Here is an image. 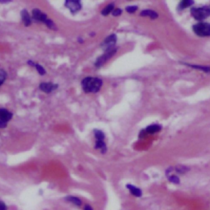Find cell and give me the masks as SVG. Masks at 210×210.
<instances>
[{"label":"cell","instance_id":"6da1fadb","mask_svg":"<svg viewBox=\"0 0 210 210\" xmlns=\"http://www.w3.org/2000/svg\"><path fill=\"white\" fill-rule=\"evenodd\" d=\"M103 81L101 78L88 76L83 79L81 85L85 93H97L101 90Z\"/></svg>","mask_w":210,"mask_h":210},{"label":"cell","instance_id":"7a4b0ae2","mask_svg":"<svg viewBox=\"0 0 210 210\" xmlns=\"http://www.w3.org/2000/svg\"><path fill=\"white\" fill-rule=\"evenodd\" d=\"M190 13L192 17L197 20V21H202L204 20L207 17L210 16V5L209 6H204L202 8H193L190 10Z\"/></svg>","mask_w":210,"mask_h":210},{"label":"cell","instance_id":"3957f363","mask_svg":"<svg viewBox=\"0 0 210 210\" xmlns=\"http://www.w3.org/2000/svg\"><path fill=\"white\" fill-rule=\"evenodd\" d=\"M194 33L201 37L210 36V23L207 22H199L193 26Z\"/></svg>","mask_w":210,"mask_h":210},{"label":"cell","instance_id":"277c9868","mask_svg":"<svg viewBox=\"0 0 210 210\" xmlns=\"http://www.w3.org/2000/svg\"><path fill=\"white\" fill-rule=\"evenodd\" d=\"M116 41H117L116 35H115V34L110 35L109 36H107V37L105 38V40L103 41L102 45H101V47H102L103 49L105 50V52L110 51V50L115 49V45L116 44Z\"/></svg>","mask_w":210,"mask_h":210},{"label":"cell","instance_id":"5b68a950","mask_svg":"<svg viewBox=\"0 0 210 210\" xmlns=\"http://www.w3.org/2000/svg\"><path fill=\"white\" fill-rule=\"evenodd\" d=\"M116 52H117V49L116 48L110 50V51L105 52V54H103V55H101L100 58H97V62H95V66H97V67H101L102 65H104L105 62L109 60L110 58H112L114 55L116 54Z\"/></svg>","mask_w":210,"mask_h":210},{"label":"cell","instance_id":"8992f818","mask_svg":"<svg viewBox=\"0 0 210 210\" xmlns=\"http://www.w3.org/2000/svg\"><path fill=\"white\" fill-rule=\"evenodd\" d=\"M64 6L72 14H75L82 9V4L78 0H67L64 2Z\"/></svg>","mask_w":210,"mask_h":210},{"label":"cell","instance_id":"52a82bcc","mask_svg":"<svg viewBox=\"0 0 210 210\" xmlns=\"http://www.w3.org/2000/svg\"><path fill=\"white\" fill-rule=\"evenodd\" d=\"M58 87H59V85L51 82H42L39 86L40 90L46 94H50L52 91H55L56 89H58Z\"/></svg>","mask_w":210,"mask_h":210},{"label":"cell","instance_id":"ba28073f","mask_svg":"<svg viewBox=\"0 0 210 210\" xmlns=\"http://www.w3.org/2000/svg\"><path fill=\"white\" fill-rule=\"evenodd\" d=\"M32 18L38 22L44 23L48 17H47L46 13H43L41 10L38 8H34L32 10Z\"/></svg>","mask_w":210,"mask_h":210},{"label":"cell","instance_id":"9c48e42d","mask_svg":"<svg viewBox=\"0 0 210 210\" xmlns=\"http://www.w3.org/2000/svg\"><path fill=\"white\" fill-rule=\"evenodd\" d=\"M126 188L129 189L130 193L132 195L135 196V197L140 198L143 195L142 189L139 188V187H137V186H135V185H132V184H128V185H126Z\"/></svg>","mask_w":210,"mask_h":210},{"label":"cell","instance_id":"30bf717a","mask_svg":"<svg viewBox=\"0 0 210 210\" xmlns=\"http://www.w3.org/2000/svg\"><path fill=\"white\" fill-rule=\"evenodd\" d=\"M13 114L6 108H0V119L5 122H8L13 118Z\"/></svg>","mask_w":210,"mask_h":210},{"label":"cell","instance_id":"8fae6325","mask_svg":"<svg viewBox=\"0 0 210 210\" xmlns=\"http://www.w3.org/2000/svg\"><path fill=\"white\" fill-rule=\"evenodd\" d=\"M21 17L25 26H29L31 24V17L26 9H23L21 12Z\"/></svg>","mask_w":210,"mask_h":210},{"label":"cell","instance_id":"7c38bea8","mask_svg":"<svg viewBox=\"0 0 210 210\" xmlns=\"http://www.w3.org/2000/svg\"><path fill=\"white\" fill-rule=\"evenodd\" d=\"M141 17H148L151 19H156L158 17V13L153 11V10H150V9H147V10H143L140 13Z\"/></svg>","mask_w":210,"mask_h":210},{"label":"cell","instance_id":"4fadbf2b","mask_svg":"<svg viewBox=\"0 0 210 210\" xmlns=\"http://www.w3.org/2000/svg\"><path fill=\"white\" fill-rule=\"evenodd\" d=\"M162 129V127L160 125H157V124H153V125H150L148 126L145 132H147V134H155L157 132H159Z\"/></svg>","mask_w":210,"mask_h":210},{"label":"cell","instance_id":"5bb4252c","mask_svg":"<svg viewBox=\"0 0 210 210\" xmlns=\"http://www.w3.org/2000/svg\"><path fill=\"white\" fill-rule=\"evenodd\" d=\"M95 148L100 149L102 153H105L106 151H107L106 144H105L104 140H97L96 141V144H95Z\"/></svg>","mask_w":210,"mask_h":210},{"label":"cell","instance_id":"9a60e30c","mask_svg":"<svg viewBox=\"0 0 210 210\" xmlns=\"http://www.w3.org/2000/svg\"><path fill=\"white\" fill-rule=\"evenodd\" d=\"M65 199L68 202H70V203L73 204L76 206L80 207V206L82 205V200L80 199L79 198L75 197V196H67V197L65 198Z\"/></svg>","mask_w":210,"mask_h":210},{"label":"cell","instance_id":"2e32d148","mask_svg":"<svg viewBox=\"0 0 210 210\" xmlns=\"http://www.w3.org/2000/svg\"><path fill=\"white\" fill-rule=\"evenodd\" d=\"M114 7H115V4H108L106 7H105L104 8L102 9L101 14H102L103 16L109 15L110 13H112V11L114 10Z\"/></svg>","mask_w":210,"mask_h":210},{"label":"cell","instance_id":"e0dca14e","mask_svg":"<svg viewBox=\"0 0 210 210\" xmlns=\"http://www.w3.org/2000/svg\"><path fill=\"white\" fill-rule=\"evenodd\" d=\"M190 67H193L194 69L201 70L204 72H210V66H201V65H192V64H185Z\"/></svg>","mask_w":210,"mask_h":210},{"label":"cell","instance_id":"ac0fdd59","mask_svg":"<svg viewBox=\"0 0 210 210\" xmlns=\"http://www.w3.org/2000/svg\"><path fill=\"white\" fill-rule=\"evenodd\" d=\"M44 24H46L47 27H48V28H50L51 30H58V27H57V25H55V22L52 21L51 19L47 18L46 20V21L44 22Z\"/></svg>","mask_w":210,"mask_h":210},{"label":"cell","instance_id":"d6986e66","mask_svg":"<svg viewBox=\"0 0 210 210\" xmlns=\"http://www.w3.org/2000/svg\"><path fill=\"white\" fill-rule=\"evenodd\" d=\"M194 4V1L192 0H184V1H181L179 4V9H184L190 7L191 5Z\"/></svg>","mask_w":210,"mask_h":210},{"label":"cell","instance_id":"ffe728a7","mask_svg":"<svg viewBox=\"0 0 210 210\" xmlns=\"http://www.w3.org/2000/svg\"><path fill=\"white\" fill-rule=\"evenodd\" d=\"M94 136H95V138L97 140H105V134L100 130H94Z\"/></svg>","mask_w":210,"mask_h":210},{"label":"cell","instance_id":"44dd1931","mask_svg":"<svg viewBox=\"0 0 210 210\" xmlns=\"http://www.w3.org/2000/svg\"><path fill=\"white\" fill-rule=\"evenodd\" d=\"M167 177H168V180H169L170 182H172L173 184H176V185L180 184V182H181V181H180V177H178V176H177V175H170V176H167Z\"/></svg>","mask_w":210,"mask_h":210},{"label":"cell","instance_id":"7402d4cb","mask_svg":"<svg viewBox=\"0 0 210 210\" xmlns=\"http://www.w3.org/2000/svg\"><path fill=\"white\" fill-rule=\"evenodd\" d=\"M7 76H8L7 72L3 68L0 67V86L5 82V81L7 79Z\"/></svg>","mask_w":210,"mask_h":210},{"label":"cell","instance_id":"603a6c76","mask_svg":"<svg viewBox=\"0 0 210 210\" xmlns=\"http://www.w3.org/2000/svg\"><path fill=\"white\" fill-rule=\"evenodd\" d=\"M188 171H189V168L185 166H179V167L176 168V172L179 174H184V173H187Z\"/></svg>","mask_w":210,"mask_h":210},{"label":"cell","instance_id":"cb8c5ba5","mask_svg":"<svg viewBox=\"0 0 210 210\" xmlns=\"http://www.w3.org/2000/svg\"><path fill=\"white\" fill-rule=\"evenodd\" d=\"M35 67H36V71H38V73L41 75V76H44V75L46 74V71L45 70V68H44L41 65H40V64H36Z\"/></svg>","mask_w":210,"mask_h":210},{"label":"cell","instance_id":"d4e9b609","mask_svg":"<svg viewBox=\"0 0 210 210\" xmlns=\"http://www.w3.org/2000/svg\"><path fill=\"white\" fill-rule=\"evenodd\" d=\"M137 9H138L137 6H128L125 10L126 12H128L129 13H134L137 11Z\"/></svg>","mask_w":210,"mask_h":210},{"label":"cell","instance_id":"484cf974","mask_svg":"<svg viewBox=\"0 0 210 210\" xmlns=\"http://www.w3.org/2000/svg\"><path fill=\"white\" fill-rule=\"evenodd\" d=\"M122 13V10L120 8H116L114 9L112 11V15L114 17H118V16H120Z\"/></svg>","mask_w":210,"mask_h":210},{"label":"cell","instance_id":"4316f807","mask_svg":"<svg viewBox=\"0 0 210 210\" xmlns=\"http://www.w3.org/2000/svg\"><path fill=\"white\" fill-rule=\"evenodd\" d=\"M7 126H8V122H5L0 119V129L7 127Z\"/></svg>","mask_w":210,"mask_h":210},{"label":"cell","instance_id":"83f0119b","mask_svg":"<svg viewBox=\"0 0 210 210\" xmlns=\"http://www.w3.org/2000/svg\"><path fill=\"white\" fill-rule=\"evenodd\" d=\"M0 210H7V206L3 201H0Z\"/></svg>","mask_w":210,"mask_h":210},{"label":"cell","instance_id":"f1b7e54d","mask_svg":"<svg viewBox=\"0 0 210 210\" xmlns=\"http://www.w3.org/2000/svg\"><path fill=\"white\" fill-rule=\"evenodd\" d=\"M27 64H28V65L31 66H35L36 63H35V62H34L32 60H28V61H27Z\"/></svg>","mask_w":210,"mask_h":210},{"label":"cell","instance_id":"f546056e","mask_svg":"<svg viewBox=\"0 0 210 210\" xmlns=\"http://www.w3.org/2000/svg\"><path fill=\"white\" fill-rule=\"evenodd\" d=\"M84 210H93V207L91 205H89V204H86L85 207H84Z\"/></svg>","mask_w":210,"mask_h":210},{"label":"cell","instance_id":"4dcf8cb0","mask_svg":"<svg viewBox=\"0 0 210 210\" xmlns=\"http://www.w3.org/2000/svg\"><path fill=\"white\" fill-rule=\"evenodd\" d=\"M11 1H6V0H0V4H8L10 3Z\"/></svg>","mask_w":210,"mask_h":210},{"label":"cell","instance_id":"1f68e13d","mask_svg":"<svg viewBox=\"0 0 210 210\" xmlns=\"http://www.w3.org/2000/svg\"><path fill=\"white\" fill-rule=\"evenodd\" d=\"M78 42H80V43H83V39H81V38H78Z\"/></svg>","mask_w":210,"mask_h":210}]
</instances>
